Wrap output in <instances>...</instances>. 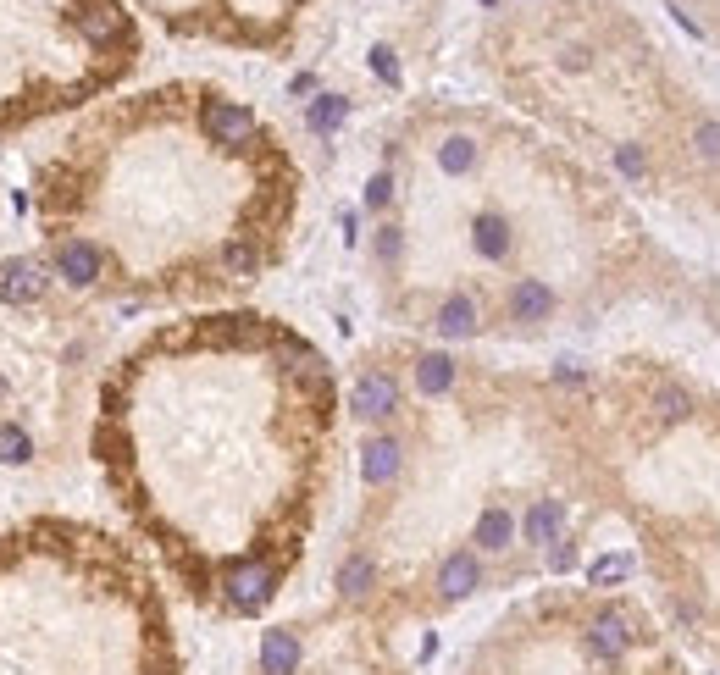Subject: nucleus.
I'll return each instance as SVG.
<instances>
[{"label":"nucleus","mask_w":720,"mask_h":675,"mask_svg":"<svg viewBox=\"0 0 720 675\" xmlns=\"http://www.w3.org/2000/svg\"><path fill=\"white\" fill-rule=\"evenodd\" d=\"M471 543H477L482 554H504V548L516 543V515L504 510V504H488V510L477 515V526H471Z\"/></svg>","instance_id":"nucleus-8"},{"label":"nucleus","mask_w":720,"mask_h":675,"mask_svg":"<svg viewBox=\"0 0 720 675\" xmlns=\"http://www.w3.org/2000/svg\"><path fill=\"white\" fill-rule=\"evenodd\" d=\"M200 128H205V139L216 144V150H244V144L255 139V111L250 106H239V100H205L200 106Z\"/></svg>","instance_id":"nucleus-1"},{"label":"nucleus","mask_w":720,"mask_h":675,"mask_svg":"<svg viewBox=\"0 0 720 675\" xmlns=\"http://www.w3.org/2000/svg\"><path fill=\"white\" fill-rule=\"evenodd\" d=\"M0 460L6 465H28L34 460V438L23 427H0Z\"/></svg>","instance_id":"nucleus-17"},{"label":"nucleus","mask_w":720,"mask_h":675,"mask_svg":"<svg viewBox=\"0 0 720 675\" xmlns=\"http://www.w3.org/2000/svg\"><path fill=\"white\" fill-rule=\"evenodd\" d=\"M45 288H50L45 266L28 261V255L0 266V299H6V305H34V299H45Z\"/></svg>","instance_id":"nucleus-5"},{"label":"nucleus","mask_w":720,"mask_h":675,"mask_svg":"<svg viewBox=\"0 0 720 675\" xmlns=\"http://www.w3.org/2000/svg\"><path fill=\"white\" fill-rule=\"evenodd\" d=\"M349 410L366 415V421H383V415L399 410V382L388 377V371H366V377L355 382V393H349Z\"/></svg>","instance_id":"nucleus-6"},{"label":"nucleus","mask_w":720,"mask_h":675,"mask_svg":"<svg viewBox=\"0 0 720 675\" xmlns=\"http://www.w3.org/2000/svg\"><path fill=\"white\" fill-rule=\"evenodd\" d=\"M471 249H477L482 261H504L516 249V233H510V222L499 211H482V216H471Z\"/></svg>","instance_id":"nucleus-7"},{"label":"nucleus","mask_w":720,"mask_h":675,"mask_svg":"<svg viewBox=\"0 0 720 675\" xmlns=\"http://www.w3.org/2000/svg\"><path fill=\"white\" fill-rule=\"evenodd\" d=\"M416 388L427 393V399L449 393V388H455V360H449V355H421L416 360Z\"/></svg>","instance_id":"nucleus-14"},{"label":"nucleus","mask_w":720,"mask_h":675,"mask_svg":"<svg viewBox=\"0 0 720 675\" xmlns=\"http://www.w3.org/2000/svg\"><path fill=\"white\" fill-rule=\"evenodd\" d=\"M399 465H405V449H399V438H372L366 449H360V471H366V482H372V487L394 482Z\"/></svg>","instance_id":"nucleus-9"},{"label":"nucleus","mask_w":720,"mask_h":675,"mask_svg":"<svg viewBox=\"0 0 720 675\" xmlns=\"http://www.w3.org/2000/svg\"><path fill=\"white\" fill-rule=\"evenodd\" d=\"M432 587H438V598L444 604H460V598H471L482 587V559L471 554V548H455V554L438 559V576H432Z\"/></svg>","instance_id":"nucleus-4"},{"label":"nucleus","mask_w":720,"mask_h":675,"mask_svg":"<svg viewBox=\"0 0 720 675\" xmlns=\"http://www.w3.org/2000/svg\"><path fill=\"white\" fill-rule=\"evenodd\" d=\"M504 310H510V321H521V327H543V321L560 310V299H554V288L543 283V277H516L510 294H504Z\"/></svg>","instance_id":"nucleus-3"},{"label":"nucleus","mask_w":720,"mask_h":675,"mask_svg":"<svg viewBox=\"0 0 720 675\" xmlns=\"http://www.w3.org/2000/svg\"><path fill=\"white\" fill-rule=\"evenodd\" d=\"M693 144H698V155H704V161H720V122H698V128H693Z\"/></svg>","instance_id":"nucleus-18"},{"label":"nucleus","mask_w":720,"mask_h":675,"mask_svg":"<svg viewBox=\"0 0 720 675\" xmlns=\"http://www.w3.org/2000/svg\"><path fill=\"white\" fill-rule=\"evenodd\" d=\"M78 28H84L95 45H106V39L122 34V12L111 0H84V6H78Z\"/></svg>","instance_id":"nucleus-13"},{"label":"nucleus","mask_w":720,"mask_h":675,"mask_svg":"<svg viewBox=\"0 0 720 675\" xmlns=\"http://www.w3.org/2000/svg\"><path fill=\"white\" fill-rule=\"evenodd\" d=\"M432 327L444 332V338H471V332H477V299L449 294L444 305H438V321H432Z\"/></svg>","instance_id":"nucleus-12"},{"label":"nucleus","mask_w":720,"mask_h":675,"mask_svg":"<svg viewBox=\"0 0 720 675\" xmlns=\"http://www.w3.org/2000/svg\"><path fill=\"white\" fill-rule=\"evenodd\" d=\"M399 249H405V233H399V227H377V261L394 266V261H399Z\"/></svg>","instance_id":"nucleus-19"},{"label":"nucleus","mask_w":720,"mask_h":675,"mask_svg":"<svg viewBox=\"0 0 720 675\" xmlns=\"http://www.w3.org/2000/svg\"><path fill=\"white\" fill-rule=\"evenodd\" d=\"M372 72H377L383 83H399V61H394V50H388V45L372 50Z\"/></svg>","instance_id":"nucleus-21"},{"label":"nucleus","mask_w":720,"mask_h":675,"mask_svg":"<svg viewBox=\"0 0 720 675\" xmlns=\"http://www.w3.org/2000/svg\"><path fill=\"white\" fill-rule=\"evenodd\" d=\"M50 261H56V277L72 288H95L106 277V249L89 244V238H56Z\"/></svg>","instance_id":"nucleus-2"},{"label":"nucleus","mask_w":720,"mask_h":675,"mask_svg":"<svg viewBox=\"0 0 720 675\" xmlns=\"http://www.w3.org/2000/svg\"><path fill=\"white\" fill-rule=\"evenodd\" d=\"M482 6H493V0H482Z\"/></svg>","instance_id":"nucleus-22"},{"label":"nucleus","mask_w":720,"mask_h":675,"mask_svg":"<svg viewBox=\"0 0 720 675\" xmlns=\"http://www.w3.org/2000/svg\"><path fill=\"white\" fill-rule=\"evenodd\" d=\"M438 166H444L449 178H460V172H471L477 166V144L466 139V133H455V139L438 144Z\"/></svg>","instance_id":"nucleus-15"},{"label":"nucleus","mask_w":720,"mask_h":675,"mask_svg":"<svg viewBox=\"0 0 720 675\" xmlns=\"http://www.w3.org/2000/svg\"><path fill=\"white\" fill-rule=\"evenodd\" d=\"M560 532H565V504L560 498H538V504L527 510V543L532 548H554Z\"/></svg>","instance_id":"nucleus-11"},{"label":"nucleus","mask_w":720,"mask_h":675,"mask_svg":"<svg viewBox=\"0 0 720 675\" xmlns=\"http://www.w3.org/2000/svg\"><path fill=\"white\" fill-rule=\"evenodd\" d=\"M388 200H394V178H388V172H377V178L366 183V205H372V211H383Z\"/></svg>","instance_id":"nucleus-20"},{"label":"nucleus","mask_w":720,"mask_h":675,"mask_svg":"<svg viewBox=\"0 0 720 675\" xmlns=\"http://www.w3.org/2000/svg\"><path fill=\"white\" fill-rule=\"evenodd\" d=\"M344 117H349V100H344V95H316V100H311V128H316V133H333Z\"/></svg>","instance_id":"nucleus-16"},{"label":"nucleus","mask_w":720,"mask_h":675,"mask_svg":"<svg viewBox=\"0 0 720 675\" xmlns=\"http://www.w3.org/2000/svg\"><path fill=\"white\" fill-rule=\"evenodd\" d=\"M372 587H377V559L372 554H349L344 565H338V598H344V604L372 598Z\"/></svg>","instance_id":"nucleus-10"}]
</instances>
